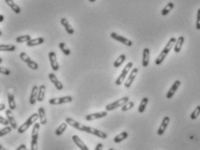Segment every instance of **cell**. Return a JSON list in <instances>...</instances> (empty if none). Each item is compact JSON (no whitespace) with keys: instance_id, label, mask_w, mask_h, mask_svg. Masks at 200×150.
I'll use <instances>...</instances> for the list:
<instances>
[{"instance_id":"cell-1","label":"cell","mask_w":200,"mask_h":150,"mask_svg":"<svg viewBox=\"0 0 200 150\" xmlns=\"http://www.w3.org/2000/svg\"><path fill=\"white\" fill-rule=\"evenodd\" d=\"M66 122L68 125L73 127L74 129L79 130V131H83V132H86L88 133V134H92L93 136H96L97 137L101 138V139H107V134L104 133V131L99 130V129H95V128H92V127H90V126H86V125L81 124L80 122L75 121L74 119H72L71 118H66Z\"/></svg>"},{"instance_id":"cell-2","label":"cell","mask_w":200,"mask_h":150,"mask_svg":"<svg viewBox=\"0 0 200 150\" xmlns=\"http://www.w3.org/2000/svg\"><path fill=\"white\" fill-rule=\"evenodd\" d=\"M176 41L177 39L174 38V37H172L171 39L169 40L167 43V45L165 46V48L162 49L160 54H159V56L156 58V60H155V64L156 65H161L163 61H164L165 58L168 56V54H169V52L171 51V49L173 48L174 46L175 42H176Z\"/></svg>"},{"instance_id":"cell-3","label":"cell","mask_w":200,"mask_h":150,"mask_svg":"<svg viewBox=\"0 0 200 150\" xmlns=\"http://www.w3.org/2000/svg\"><path fill=\"white\" fill-rule=\"evenodd\" d=\"M39 118V116H38V113H34L32 114L26 122H24L21 126H19V128H18V132L19 134H23L25 133L30 126H32L33 124L36 123V122L37 121V119Z\"/></svg>"},{"instance_id":"cell-4","label":"cell","mask_w":200,"mask_h":150,"mask_svg":"<svg viewBox=\"0 0 200 150\" xmlns=\"http://www.w3.org/2000/svg\"><path fill=\"white\" fill-rule=\"evenodd\" d=\"M40 123L36 122L33 126L31 132V142H30V150H38V137H39Z\"/></svg>"},{"instance_id":"cell-5","label":"cell","mask_w":200,"mask_h":150,"mask_svg":"<svg viewBox=\"0 0 200 150\" xmlns=\"http://www.w3.org/2000/svg\"><path fill=\"white\" fill-rule=\"evenodd\" d=\"M133 68V62L132 61H129L127 63V65L125 66V68H123V70L122 71V72L120 73V75L118 76V78L116 79L115 81V84L117 86H121L122 83L124 82L125 78L127 77V75L129 73V72L130 71V69H132Z\"/></svg>"},{"instance_id":"cell-6","label":"cell","mask_w":200,"mask_h":150,"mask_svg":"<svg viewBox=\"0 0 200 150\" xmlns=\"http://www.w3.org/2000/svg\"><path fill=\"white\" fill-rule=\"evenodd\" d=\"M128 101H129V97H127V96L122 97V98H121L120 99L116 100V101L112 102V103H111V104H107V105L105 106V110H106V111H114V110L118 109V108L122 107V106L125 103H127Z\"/></svg>"},{"instance_id":"cell-7","label":"cell","mask_w":200,"mask_h":150,"mask_svg":"<svg viewBox=\"0 0 200 150\" xmlns=\"http://www.w3.org/2000/svg\"><path fill=\"white\" fill-rule=\"evenodd\" d=\"M19 56H20V59H21L22 61H23L24 63H26V65L29 68H31L32 70H37L39 68V65L37 64L36 61H33L32 59L29 57V55L26 54L25 52H22Z\"/></svg>"},{"instance_id":"cell-8","label":"cell","mask_w":200,"mask_h":150,"mask_svg":"<svg viewBox=\"0 0 200 150\" xmlns=\"http://www.w3.org/2000/svg\"><path fill=\"white\" fill-rule=\"evenodd\" d=\"M72 101V98L71 96H65L61 98H51L48 101V103L52 105H58V104H63L71 103Z\"/></svg>"},{"instance_id":"cell-9","label":"cell","mask_w":200,"mask_h":150,"mask_svg":"<svg viewBox=\"0 0 200 150\" xmlns=\"http://www.w3.org/2000/svg\"><path fill=\"white\" fill-rule=\"evenodd\" d=\"M111 37L112 38V39L116 40V41H118V42H119L124 44V45H126V46L131 47L133 45L132 41H130V40L128 39V38H125V37H123V36L118 35V34H117L116 32H111Z\"/></svg>"},{"instance_id":"cell-10","label":"cell","mask_w":200,"mask_h":150,"mask_svg":"<svg viewBox=\"0 0 200 150\" xmlns=\"http://www.w3.org/2000/svg\"><path fill=\"white\" fill-rule=\"evenodd\" d=\"M138 73V68H134L131 70L130 72V73L129 75L128 76V78L126 79V81L124 82V86L125 88H129L130 86H132L133 82H134V80L136 79V75Z\"/></svg>"},{"instance_id":"cell-11","label":"cell","mask_w":200,"mask_h":150,"mask_svg":"<svg viewBox=\"0 0 200 150\" xmlns=\"http://www.w3.org/2000/svg\"><path fill=\"white\" fill-rule=\"evenodd\" d=\"M48 58H49L50 65H51V68L53 69V71L56 72L59 70L60 68V65L58 63L57 61V56H56V54L54 52H49L48 54Z\"/></svg>"},{"instance_id":"cell-12","label":"cell","mask_w":200,"mask_h":150,"mask_svg":"<svg viewBox=\"0 0 200 150\" xmlns=\"http://www.w3.org/2000/svg\"><path fill=\"white\" fill-rule=\"evenodd\" d=\"M107 111H100V112H97V113H92V114L87 115L86 117V121H93V120H97V119H101L105 117H107Z\"/></svg>"},{"instance_id":"cell-13","label":"cell","mask_w":200,"mask_h":150,"mask_svg":"<svg viewBox=\"0 0 200 150\" xmlns=\"http://www.w3.org/2000/svg\"><path fill=\"white\" fill-rule=\"evenodd\" d=\"M180 85H181L180 80H176V81H174L173 84H172V86H171V88L169 89V91H168V93H167V96H166L167 97V98L170 99V98H172V97L174 96L175 92H177V90L179 89Z\"/></svg>"},{"instance_id":"cell-14","label":"cell","mask_w":200,"mask_h":150,"mask_svg":"<svg viewBox=\"0 0 200 150\" xmlns=\"http://www.w3.org/2000/svg\"><path fill=\"white\" fill-rule=\"evenodd\" d=\"M48 79H50V81L54 84V86L56 87V89L59 90V91H61L63 89V84L58 79V78L56 77V75L54 74V72H50L48 74Z\"/></svg>"},{"instance_id":"cell-15","label":"cell","mask_w":200,"mask_h":150,"mask_svg":"<svg viewBox=\"0 0 200 150\" xmlns=\"http://www.w3.org/2000/svg\"><path fill=\"white\" fill-rule=\"evenodd\" d=\"M170 122V118L169 117H165L163 118V120L161 122V124L160 125L159 129H158L157 134L159 136H162L165 133V131L167 130V128H168V124Z\"/></svg>"},{"instance_id":"cell-16","label":"cell","mask_w":200,"mask_h":150,"mask_svg":"<svg viewBox=\"0 0 200 150\" xmlns=\"http://www.w3.org/2000/svg\"><path fill=\"white\" fill-rule=\"evenodd\" d=\"M5 115L7 117L8 121H9V123L11 124V128L13 129H18V123H17V121H16V119H15L13 115H12V111L11 110H6L5 111Z\"/></svg>"},{"instance_id":"cell-17","label":"cell","mask_w":200,"mask_h":150,"mask_svg":"<svg viewBox=\"0 0 200 150\" xmlns=\"http://www.w3.org/2000/svg\"><path fill=\"white\" fill-rule=\"evenodd\" d=\"M72 139L73 141V142L76 144V146L78 147L80 150H89L88 147L86 146V144H85V142H84L82 140L80 139L78 136H76V135L72 136Z\"/></svg>"},{"instance_id":"cell-18","label":"cell","mask_w":200,"mask_h":150,"mask_svg":"<svg viewBox=\"0 0 200 150\" xmlns=\"http://www.w3.org/2000/svg\"><path fill=\"white\" fill-rule=\"evenodd\" d=\"M61 25L64 27L65 30L68 32V34H69V35H73V34H74V29H73V28L72 27L71 24L69 23V22H68V20L67 19V18H61Z\"/></svg>"},{"instance_id":"cell-19","label":"cell","mask_w":200,"mask_h":150,"mask_svg":"<svg viewBox=\"0 0 200 150\" xmlns=\"http://www.w3.org/2000/svg\"><path fill=\"white\" fill-rule=\"evenodd\" d=\"M149 57H150V50L148 48H145L142 52V67L147 68L149 64Z\"/></svg>"},{"instance_id":"cell-20","label":"cell","mask_w":200,"mask_h":150,"mask_svg":"<svg viewBox=\"0 0 200 150\" xmlns=\"http://www.w3.org/2000/svg\"><path fill=\"white\" fill-rule=\"evenodd\" d=\"M4 1H5V3H6L8 6L13 11L14 13H16V14H20L21 13V9L13 0H4Z\"/></svg>"},{"instance_id":"cell-21","label":"cell","mask_w":200,"mask_h":150,"mask_svg":"<svg viewBox=\"0 0 200 150\" xmlns=\"http://www.w3.org/2000/svg\"><path fill=\"white\" fill-rule=\"evenodd\" d=\"M37 94H38V87L36 86H34L31 90V93H30V97H29V103L30 104H36V100H37Z\"/></svg>"},{"instance_id":"cell-22","label":"cell","mask_w":200,"mask_h":150,"mask_svg":"<svg viewBox=\"0 0 200 150\" xmlns=\"http://www.w3.org/2000/svg\"><path fill=\"white\" fill-rule=\"evenodd\" d=\"M184 42H185V37L184 36H179L174 44V52L176 54H178L181 51Z\"/></svg>"},{"instance_id":"cell-23","label":"cell","mask_w":200,"mask_h":150,"mask_svg":"<svg viewBox=\"0 0 200 150\" xmlns=\"http://www.w3.org/2000/svg\"><path fill=\"white\" fill-rule=\"evenodd\" d=\"M38 116H39L40 118V123L42 125H45L47 123V116L46 112H45V110L43 107H39L38 108Z\"/></svg>"},{"instance_id":"cell-24","label":"cell","mask_w":200,"mask_h":150,"mask_svg":"<svg viewBox=\"0 0 200 150\" xmlns=\"http://www.w3.org/2000/svg\"><path fill=\"white\" fill-rule=\"evenodd\" d=\"M45 94H46V86H44V85H42V86H40V87H38L37 101L42 102L44 98H45Z\"/></svg>"},{"instance_id":"cell-25","label":"cell","mask_w":200,"mask_h":150,"mask_svg":"<svg viewBox=\"0 0 200 150\" xmlns=\"http://www.w3.org/2000/svg\"><path fill=\"white\" fill-rule=\"evenodd\" d=\"M44 42V39L42 37H38V38H35V39H31L28 42H26V45L28 47H35L41 45Z\"/></svg>"},{"instance_id":"cell-26","label":"cell","mask_w":200,"mask_h":150,"mask_svg":"<svg viewBox=\"0 0 200 150\" xmlns=\"http://www.w3.org/2000/svg\"><path fill=\"white\" fill-rule=\"evenodd\" d=\"M128 136H129V134L128 132H126V131H123V132L120 133L119 135L118 136H116L114 137V142L115 143H120L122 142V141H124L128 138Z\"/></svg>"},{"instance_id":"cell-27","label":"cell","mask_w":200,"mask_h":150,"mask_svg":"<svg viewBox=\"0 0 200 150\" xmlns=\"http://www.w3.org/2000/svg\"><path fill=\"white\" fill-rule=\"evenodd\" d=\"M16 50V46L12 44H0V52H13Z\"/></svg>"},{"instance_id":"cell-28","label":"cell","mask_w":200,"mask_h":150,"mask_svg":"<svg viewBox=\"0 0 200 150\" xmlns=\"http://www.w3.org/2000/svg\"><path fill=\"white\" fill-rule=\"evenodd\" d=\"M68 124L66 122L61 123V125H60L57 129H56V130H55V135H56L57 136H61V135L65 132V130L68 129Z\"/></svg>"},{"instance_id":"cell-29","label":"cell","mask_w":200,"mask_h":150,"mask_svg":"<svg viewBox=\"0 0 200 150\" xmlns=\"http://www.w3.org/2000/svg\"><path fill=\"white\" fill-rule=\"evenodd\" d=\"M125 60H126V55H125V54H121L120 56H118V59L114 61V64H113L114 68H120L122 65L123 64V62L125 61Z\"/></svg>"},{"instance_id":"cell-30","label":"cell","mask_w":200,"mask_h":150,"mask_svg":"<svg viewBox=\"0 0 200 150\" xmlns=\"http://www.w3.org/2000/svg\"><path fill=\"white\" fill-rule=\"evenodd\" d=\"M148 98H143L142 101H141L139 107H138V112L139 113H143L145 111L147 105H148Z\"/></svg>"},{"instance_id":"cell-31","label":"cell","mask_w":200,"mask_h":150,"mask_svg":"<svg viewBox=\"0 0 200 150\" xmlns=\"http://www.w3.org/2000/svg\"><path fill=\"white\" fill-rule=\"evenodd\" d=\"M8 104H9V108L11 111H14L16 109V102H15V98L14 96L9 93L8 94Z\"/></svg>"},{"instance_id":"cell-32","label":"cell","mask_w":200,"mask_h":150,"mask_svg":"<svg viewBox=\"0 0 200 150\" xmlns=\"http://www.w3.org/2000/svg\"><path fill=\"white\" fill-rule=\"evenodd\" d=\"M173 7H174V4H173V3H172V2L168 3V4L163 8V10L161 11V15H162V16H167V15L169 14V12L173 9Z\"/></svg>"},{"instance_id":"cell-33","label":"cell","mask_w":200,"mask_h":150,"mask_svg":"<svg viewBox=\"0 0 200 150\" xmlns=\"http://www.w3.org/2000/svg\"><path fill=\"white\" fill-rule=\"evenodd\" d=\"M59 48H60L61 51L65 54V55L68 56V55H70V54H71V51H70V49H69L68 47H67L66 43L60 42L59 43Z\"/></svg>"},{"instance_id":"cell-34","label":"cell","mask_w":200,"mask_h":150,"mask_svg":"<svg viewBox=\"0 0 200 150\" xmlns=\"http://www.w3.org/2000/svg\"><path fill=\"white\" fill-rule=\"evenodd\" d=\"M31 40V36L29 35H24V36H18L16 38V42L18 43H23V42H28L29 41Z\"/></svg>"},{"instance_id":"cell-35","label":"cell","mask_w":200,"mask_h":150,"mask_svg":"<svg viewBox=\"0 0 200 150\" xmlns=\"http://www.w3.org/2000/svg\"><path fill=\"white\" fill-rule=\"evenodd\" d=\"M134 106H135V103H134V102H132V101H128L127 103H125V104L121 107L122 111L124 112V111L131 110Z\"/></svg>"},{"instance_id":"cell-36","label":"cell","mask_w":200,"mask_h":150,"mask_svg":"<svg viewBox=\"0 0 200 150\" xmlns=\"http://www.w3.org/2000/svg\"><path fill=\"white\" fill-rule=\"evenodd\" d=\"M200 115V105H198L196 108H195V110L192 112V114H191V119L192 120H195L197 118L199 117Z\"/></svg>"},{"instance_id":"cell-37","label":"cell","mask_w":200,"mask_h":150,"mask_svg":"<svg viewBox=\"0 0 200 150\" xmlns=\"http://www.w3.org/2000/svg\"><path fill=\"white\" fill-rule=\"evenodd\" d=\"M12 130V128L11 127H9V126H5L4 128H3L2 129H0V137H3L5 135H7L9 133L11 132Z\"/></svg>"},{"instance_id":"cell-38","label":"cell","mask_w":200,"mask_h":150,"mask_svg":"<svg viewBox=\"0 0 200 150\" xmlns=\"http://www.w3.org/2000/svg\"><path fill=\"white\" fill-rule=\"evenodd\" d=\"M196 29L198 30H200V8L198 10V13H197Z\"/></svg>"},{"instance_id":"cell-39","label":"cell","mask_w":200,"mask_h":150,"mask_svg":"<svg viewBox=\"0 0 200 150\" xmlns=\"http://www.w3.org/2000/svg\"><path fill=\"white\" fill-rule=\"evenodd\" d=\"M0 73H1V74L5 75V76H9V75L11 74V71H10L8 68L0 67Z\"/></svg>"},{"instance_id":"cell-40","label":"cell","mask_w":200,"mask_h":150,"mask_svg":"<svg viewBox=\"0 0 200 150\" xmlns=\"http://www.w3.org/2000/svg\"><path fill=\"white\" fill-rule=\"evenodd\" d=\"M0 124L4 125V126H7V125L10 124V123H9V121H8L7 118H4V117L0 116Z\"/></svg>"},{"instance_id":"cell-41","label":"cell","mask_w":200,"mask_h":150,"mask_svg":"<svg viewBox=\"0 0 200 150\" xmlns=\"http://www.w3.org/2000/svg\"><path fill=\"white\" fill-rule=\"evenodd\" d=\"M103 148H104V145L102 143H98L94 150H103Z\"/></svg>"},{"instance_id":"cell-42","label":"cell","mask_w":200,"mask_h":150,"mask_svg":"<svg viewBox=\"0 0 200 150\" xmlns=\"http://www.w3.org/2000/svg\"><path fill=\"white\" fill-rule=\"evenodd\" d=\"M26 149H27L26 145H25V144H21V145L18 147V148H17L16 150H26Z\"/></svg>"},{"instance_id":"cell-43","label":"cell","mask_w":200,"mask_h":150,"mask_svg":"<svg viewBox=\"0 0 200 150\" xmlns=\"http://www.w3.org/2000/svg\"><path fill=\"white\" fill-rule=\"evenodd\" d=\"M5 109H6V107H5V104H0V111H4V110H5Z\"/></svg>"},{"instance_id":"cell-44","label":"cell","mask_w":200,"mask_h":150,"mask_svg":"<svg viewBox=\"0 0 200 150\" xmlns=\"http://www.w3.org/2000/svg\"><path fill=\"white\" fill-rule=\"evenodd\" d=\"M4 20V15H1L0 14V22H2Z\"/></svg>"},{"instance_id":"cell-45","label":"cell","mask_w":200,"mask_h":150,"mask_svg":"<svg viewBox=\"0 0 200 150\" xmlns=\"http://www.w3.org/2000/svg\"><path fill=\"white\" fill-rule=\"evenodd\" d=\"M0 150H6V149H5L4 147H3L2 145H1V144H0Z\"/></svg>"},{"instance_id":"cell-46","label":"cell","mask_w":200,"mask_h":150,"mask_svg":"<svg viewBox=\"0 0 200 150\" xmlns=\"http://www.w3.org/2000/svg\"><path fill=\"white\" fill-rule=\"evenodd\" d=\"M96 0H89V2H91V3H94Z\"/></svg>"},{"instance_id":"cell-47","label":"cell","mask_w":200,"mask_h":150,"mask_svg":"<svg viewBox=\"0 0 200 150\" xmlns=\"http://www.w3.org/2000/svg\"><path fill=\"white\" fill-rule=\"evenodd\" d=\"M2 62H3V60H2V58L0 57V64H2Z\"/></svg>"},{"instance_id":"cell-48","label":"cell","mask_w":200,"mask_h":150,"mask_svg":"<svg viewBox=\"0 0 200 150\" xmlns=\"http://www.w3.org/2000/svg\"><path fill=\"white\" fill-rule=\"evenodd\" d=\"M2 36V31H1V29H0V36Z\"/></svg>"},{"instance_id":"cell-49","label":"cell","mask_w":200,"mask_h":150,"mask_svg":"<svg viewBox=\"0 0 200 150\" xmlns=\"http://www.w3.org/2000/svg\"><path fill=\"white\" fill-rule=\"evenodd\" d=\"M109 150H114V149H113V148H110V149H109Z\"/></svg>"},{"instance_id":"cell-50","label":"cell","mask_w":200,"mask_h":150,"mask_svg":"<svg viewBox=\"0 0 200 150\" xmlns=\"http://www.w3.org/2000/svg\"><path fill=\"white\" fill-rule=\"evenodd\" d=\"M26 150H29V149H26Z\"/></svg>"}]
</instances>
